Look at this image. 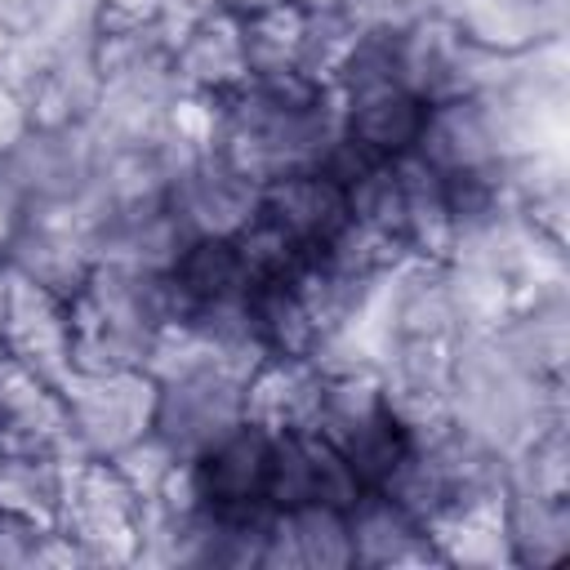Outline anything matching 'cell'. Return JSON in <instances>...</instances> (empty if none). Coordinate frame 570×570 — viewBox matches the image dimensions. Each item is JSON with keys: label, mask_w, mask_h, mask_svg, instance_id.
<instances>
[{"label": "cell", "mask_w": 570, "mask_h": 570, "mask_svg": "<svg viewBox=\"0 0 570 570\" xmlns=\"http://www.w3.org/2000/svg\"><path fill=\"white\" fill-rule=\"evenodd\" d=\"M58 525L89 552V566H138L151 503L125 481L111 459L76 454L67 468V499Z\"/></svg>", "instance_id": "6da1fadb"}, {"label": "cell", "mask_w": 570, "mask_h": 570, "mask_svg": "<svg viewBox=\"0 0 570 570\" xmlns=\"http://www.w3.org/2000/svg\"><path fill=\"white\" fill-rule=\"evenodd\" d=\"M321 374L325 383H321L316 432L352 463L361 485H379L410 445L405 428L392 419L383 401V370L343 365V370H321Z\"/></svg>", "instance_id": "7a4b0ae2"}, {"label": "cell", "mask_w": 570, "mask_h": 570, "mask_svg": "<svg viewBox=\"0 0 570 570\" xmlns=\"http://www.w3.org/2000/svg\"><path fill=\"white\" fill-rule=\"evenodd\" d=\"M62 396H67L76 454L111 459L156 428L160 383L151 370L134 365V370H107V374H71L62 383Z\"/></svg>", "instance_id": "3957f363"}, {"label": "cell", "mask_w": 570, "mask_h": 570, "mask_svg": "<svg viewBox=\"0 0 570 570\" xmlns=\"http://www.w3.org/2000/svg\"><path fill=\"white\" fill-rule=\"evenodd\" d=\"M503 67L508 62L468 49L441 9H428L396 27V80L423 102L490 89L503 76Z\"/></svg>", "instance_id": "277c9868"}, {"label": "cell", "mask_w": 570, "mask_h": 570, "mask_svg": "<svg viewBox=\"0 0 570 570\" xmlns=\"http://www.w3.org/2000/svg\"><path fill=\"white\" fill-rule=\"evenodd\" d=\"M156 383V432L169 441L178 459H200L245 423V379L223 365H200Z\"/></svg>", "instance_id": "5b68a950"}, {"label": "cell", "mask_w": 570, "mask_h": 570, "mask_svg": "<svg viewBox=\"0 0 570 570\" xmlns=\"http://www.w3.org/2000/svg\"><path fill=\"white\" fill-rule=\"evenodd\" d=\"M414 156L428 169H436L441 178L499 169L508 160V142H503L490 94L476 89V94H454V98L428 102L419 138H414Z\"/></svg>", "instance_id": "8992f818"}, {"label": "cell", "mask_w": 570, "mask_h": 570, "mask_svg": "<svg viewBox=\"0 0 570 570\" xmlns=\"http://www.w3.org/2000/svg\"><path fill=\"white\" fill-rule=\"evenodd\" d=\"M258 191L249 178L227 169L218 156H191L169 178L165 209L183 227L187 240L196 236H236L258 218Z\"/></svg>", "instance_id": "52a82bcc"}, {"label": "cell", "mask_w": 570, "mask_h": 570, "mask_svg": "<svg viewBox=\"0 0 570 570\" xmlns=\"http://www.w3.org/2000/svg\"><path fill=\"white\" fill-rule=\"evenodd\" d=\"M0 343H4V356L22 361L27 370H36L62 387L71 379V307H67V298L49 294L45 285H36L9 267Z\"/></svg>", "instance_id": "ba28073f"}, {"label": "cell", "mask_w": 570, "mask_h": 570, "mask_svg": "<svg viewBox=\"0 0 570 570\" xmlns=\"http://www.w3.org/2000/svg\"><path fill=\"white\" fill-rule=\"evenodd\" d=\"M468 49L517 62L561 36V0H436Z\"/></svg>", "instance_id": "9c48e42d"}, {"label": "cell", "mask_w": 570, "mask_h": 570, "mask_svg": "<svg viewBox=\"0 0 570 570\" xmlns=\"http://www.w3.org/2000/svg\"><path fill=\"white\" fill-rule=\"evenodd\" d=\"M428 539H432L441 566L517 570L512 543H508V485H490V490L450 499L428 521Z\"/></svg>", "instance_id": "30bf717a"}, {"label": "cell", "mask_w": 570, "mask_h": 570, "mask_svg": "<svg viewBox=\"0 0 570 570\" xmlns=\"http://www.w3.org/2000/svg\"><path fill=\"white\" fill-rule=\"evenodd\" d=\"M0 432L4 454H76L62 387L13 356L0 361Z\"/></svg>", "instance_id": "8fae6325"}, {"label": "cell", "mask_w": 570, "mask_h": 570, "mask_svg": "<svg viewBox=\"0 0 570 570\" xmlns=\"http://www.w3.org/2000/svg\"><path fill=\"white\" fill-rule=\"evenodd\" d=\"M258 214L276 223L294 245L321 254L347 223V187L330 178L321 165L294 169L258 191Z\"/></svg>", "instance_id": "7c38bea8"}, {"label": "cell", "mask_w": 570, "mask_h": 570, "mask_svg": "<svg viewBox=\"0 0 570 570\" xmlns=\"http://www.w3.org/2000/svg\"><path fill=\"white\" fill-rule=\"evenodd\" d=\"M347 534H352V566L361 570H392V566H441L428 525L405 512L383 490L365 485L347 508Z\"/></svg>", "instance_id": "4fadbf2b"}, {"label": "cell", "mask_w": 570, "mask_h": 570, "mask_svg": "<svg viewBox=\"0 0 570 570\" xmlns=\"http://www.w3.org/2000/svg\"><path fill=\"white\" fill-rule=\"evenodd\" d=\"M258 570H356L343 508L334 503L276 508Z\"/></svg>", "instance_id": "5bb4252c"}, {"label": "cell", "mask_w": 570, "mask_h": 570, "mask_svg": "<svg viewBox=\"0 0 570 570\" xmlns=\"http://www.w3.org/2000/svg\"><path fill=\"white\" fill-rule=\"evenodd\" d=\"M321 365L312 356H263L245 379V423L267 436L316 428L321 410Z\"/></svg>", "instance_id": "9a60e30c"}, {"label": "cell", "mask_w": 570, "mask_h": 570, "mask_svg": "<svg viewBox=\"0 0 570 570\" xmlns=\"http://www.w3.org/2000/svg\"><path fill=\"white\" fill-rule=\"evenodd\" d=\"M249 80V58H245V31L232 9H209L200 13L178 40H174V85L191 94L223 98L236 85Z\"/></svg>", "instance_id": "2e32d148"}, {"label": "cell", "mask_w": 570, "mask_h": 570, "mask_svg": "<svg viewBox=\"0 0 570 570\" xmlns=\"http://www.w3.org/2000/svg\"><path fill=\"white\" fill-rule=\"evenodd\" d=\"M338 98V116H343V134L352 142H361L370 156L379 160H396L414 151L419 125L428 102L414 98L401 80H374V85H356L334 94Z\"/></svg>", "instance_id": "e0dca14e"}, {"label": "cell", "mask_w": 570, "mask_h": 570, "mask_svg": "<svg viewBox=\"0 0 570 570\" xmlns=\"http://www.w3.org/2000/svg\"><path fill=\"white\" fill-rule=\"evenodd\" d=\"M267 459H272V436L254 423H240L227 432L214 450L196 459L205 503L232 508V503H258L267 499Z\"/></svg>", "instance_id": "ac0fdd59"}, {"label": "cell", "mask_w": 570, "mask_h": 570, "mask_svg": "<svg viewBox=\"0 0 570 570\" xmlns=\"http://www.w3.org/2000/svg\"><path fill=\"white\" fill-rule=\"evenodd\" d=\"M396 174H401V191H405V249L414 258H432V263H450L454 254V218L445 205V183L436 169H428L414 151L396 156Z\"/></svg>", "instance_id": "d6986e66"}, {"label": "cell", "mask_w": 570, "mask_h": 570, "mask_svg": "<svg viewBox=\"0 0 570 570\" xmlns=\"http://www.w3.org/2000/svg\"><path fill=\"white\" fill-rule=\"evenodd\" d=\"M169 285H174V298H178V316H187L200 303L249 294V276L240 267L236 240H227V236H196V240H187L183 254L169 267Z\"/></svg>", "instance_id": "ffe728a7"}, {"label": "cell", "mask_w": 570, "mask_h": 570, "mask_svg": "<svg viewBox=\"0 0 570 570\" xmlns=\"http://www.w3.org/2000/svg\"><path fill=\"white\" fill-rule=\"evenodd\" d=\"M508 543L517 570H552L570 557V503L508 485Z\"/></svg>", "instance_id": "44dd1931"}, {"label": "cell", "mask_w": 570, "mask_h": 570, "mask_svg": "<svg viewBox=\"0 0 570 570\" xmlns=\"http://www.w3.org/2000/svg\"><path fill=\"white\" fill-rule=\"evenodd\" d=\"M454 312L463 321V334H494L521 312L517 281L499 258H450L445 263Z\"/></svg>", "instance_id": "7402d4cb"}, {"label": "cell", "mask_w": 570, "mask_h": 570, "mask_svg": "<svg viewBox=\"0 0 570 570\" xmlns=\"http://www.w3.org/2000/svg\"><path fill=\"white\" fill-rule=\"evenodd\" d=\"M71 459L76 454H18V450H9L0 459V512L27 517L36 525H58Z\"/></svg>", "instance_id": "603a6c76"}, {"label": "cell", "mask_w": 570, "mask_h": 570, "mask_svg": "<svg viewBox=\"0 0 570 570\" xmlns=\"http://www.w3.org/2000/svg\"><path fill=\"white\" fill-rule=\"evenodd\" d=\"M240 31H245L249 76L294 71L298 67V49H303V31H307V13L285 0L276 9H263L254 18H240Z\"/></svg>", "instance_id": "cb8c5ba5"}, {"label": "cell", "mask_w": 570, "mask_h": 570, "mask_svg": "<svg viewBox=\"0 0 570 570\" xmlns=\"http://www.w3.org/2000/svg\"><path fill=\"white\" fill-rule=\"evenodd\" d=\"M232 240H236V254H240V267H245L249 285H276V281H289V276L312 258V249L294 245V240H289L276 223H267L263 214H258L245 232H236Z\"/></svg>", "instance_id": "d4e9b609"}, {"label": "cell", "mask_w": 570, "mask_h": 570, "mask_svg": "<svg viewBox=\"0 0 570 570\" xmlns=\"http://www.w3.org/2000/svg\"><path fill=\"white\" fill-rule=\"evenodd\" d=\"M111 463L125 472V481L151 503L156 494H160V485H165V476H169V468L178 463V454L169 450V441L151 428L147 436H138L134 445H125L120 454H111Z\"/></svg>", "instance_id": "484cf974"}, {"label": "cell", "mask_w": 570, "mask_h": 570, "mask_svg": "<svg viewBox=\"0 0 570 570\" xmlns=\"http://www.w3.org/2000/svg\"><path fill=\"white\" fill-rule=\"evenodd\" d=\"M45 530H53V525H36L27 517L0 512V570H31L36 543H40Z\"/></svg>", "instance_id": "4316f807"}, {"label": "cell", "mask_w": 570, "mask_h": 570, "mask_svg": "<svg viewBox=\"0 0 570 570\" xmlns=\"http://www.w3.org/2000/svg\"><path fill=\"white\" fill-rule=\"evenodd\" d=\"M31 134V116H27V102L18 94V85H9L0 76V160Z\"/></svg>", "instance_id": "83f0119b"}, {"label": "cell", "mask_w": 570, "mask_h": 570, "mask_svg": "<svg viewBox=\"0 0 570 570\" xmlns=\"http://www.w3.org/2000/svg\"><path fill=\"white\" fill-rule=\"evenodd\" d=\"M223 0H160V27H165V36H169V45L200 18V13H209V9H218Z\"/></svg>", "instance_id": "f1b7e54d"}, {"label": "cell", "mask_w": 570, "mask_h": 570, "mask_svg": "<svg viewBox=\"0 0 570 570\" xmlns=\"http://www.w3.org/2000/svg\"><path fill=\"white\" fill-rule=\"evenodd\" d=\"M18 227H22V196L4 183V174H0V254H4V245L18 236Z\"/></svg>", "instance_id": "f546056e"}, {"label": "cell", "mask_w": 570, "mask_h": 570, "mask_svg": "<svg viewBox=\"0 0 570 570\" xmlns=\"http://www.w3.org/2000/svg\"><path fill=\"white\" fill-rule=\"evenodd\" d=\"M294 9H303L307 18H316V13H347L352 9V0H289Z\"/></svg>", "instance_id": "4dcf8cb0"}, {"label": "cell", "mask_w": 570, "mask_h": 570, "mask_svg": "<svg viewBox=\"0 0 570 570\" xmlns=\"http://www.w3.org/2000/svg\"><path fill=\"white\" fill-rule=\"evenodd\" d=\"M276 4H285V0H223V9H232L236 18H254V13L276 9Z\"/></svg>", "instance_id": "1f68e13d"}, {"label": "cell", "mask_w": 570, "mask_h": 570, "mask_svg": "<svg viewBox=\"0 0 570 570\" xmlns=\"http://www.w3.org/2000/svg\"><path fill=\"white\" fill-rule=\"evenodd\" d=\"M13 45H18V36H13V31H9L4 22H0V67H4V58L13 53Z\"/></svg>", "instance_id": "d6a6232c"}, {"label": "cell", "mask_w": 570, "mask_h": 570, "mask_svg": "<svg viewBox=\"0 0 570 570\" xmlns=\"http://www.w3.org/2000/svg\"><path fill=\"white\" fill-rule=\"evenodd\" d=\"M4 298H9V258L0 254V316H4Z\"/></svg>", "instance_id": "836d02e7"}, {"label": "cell", "mask_w": 570, "mask_h": 570, "mask_svg": "<svg viewBox=\"0 0 570 570\" xmlns=\"http://www.w3.org/2000/svg\"><path fill=\"white\" fill-rule=\"evenodd\" d=\"M0 459H4V432H0Z\"/></svg>", "instance_id": "e575fe53"}, {"label": "cell", "mask_w": 570, "mask_h": 570, "mask_svg": "<svg viewBox=\"0 0 570 570\" xmlns=\"http://www.w3.org/2000/svg\"><path fill=\"white\" fill-rule=\"evenodd\" d=\"M0 361H4V343H0Z\"/></svg>", "instance_id": "d590c367"}]
</instances>
